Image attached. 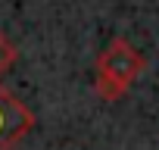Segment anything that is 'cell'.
<instances>
[{
    "mask_svg": "<svg viewBox=\"0 0 159 150\" xmlns=\"http://www.w3.org/2000/svg\"><path fill=\"white\" fill-rule=\"evenodd\" d=\"M143 69H147L143 53H140L131 41L112 38V41L100 50V56H97L94 91H97L106 103H112V100H119V97L128 94V88L143 75Z\"/></svg>",
    "mask_w": 159,
    "mask_h": 150,
    "instance_id": "1",
    "label": "cell"
},
{
    "mask_svg": "<svg viewBox=\"0 0 159 150\" xmlns=\"http://www.w3.org/2000/svg\"><path fill=\"white\" fill-rule=\"evenodd\" d=\"M34 128V113L0 82V150H13Z\"/></svg>",
    "mask_w": 159,
    "mask_h": 150,
    "instance_id": "2",
    "label": "cell"
},
{
    "mask_svg": "<svg viewBox=\"0 0 159 150\" xmlns=\"http://www.w3.org/2000/svg\"><path fill=\"white\" fill-rule=\"evenodd\" d=\"M16 56H19V50H16V44L3 35V31H0V75H3L13 63H16Z\"/></svg>",
    "mask_w": 159,
    "mask_h": 150,
    "instance_id": "3",
    "label": "cell"
}]
</instances>
